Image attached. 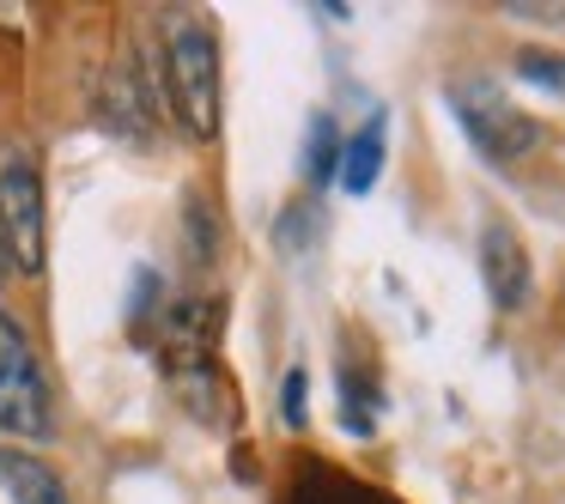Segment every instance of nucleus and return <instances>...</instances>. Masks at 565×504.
Here are the masks:
<instances>
[{
	"label": "nucleus",
	"mask_w": 565,
	"mask_h": 504,
	"mask_svg": "<svg viewBox=\"0 0 565 504\" xmlns=\"http://www.w3.org/2000/svg\"><path fill=\"white\" fill-rule=\"evenodd\" d=\"M383 135H390V122H383V116H371V122L341 147V171H334V176H341L347 195H365V189L377 183V171H383Z\"/></svg>",
	"instance_id": "nucleus-7"
},
{
	"label": "nucleus",
	"mask_w": 565,
	"mask_h": 504,
	"mask_svg": "<svg viewBox=\"0 0 565 504\" xmlns=\"http://www.w3.org/2000/svg\"><path fill=\"white\" fill-rule=\"evenodd\" d=\"M0 237H7V256L19 274L43 268V176L31 164L25 147H0Z\"/></svg>",
	"instance_id": "nucleus-4"
},
{
	"label": "nucleus",
	"mask_w": 565,
	"mask_h": 504,
	"mask_svg": "<svg viewBox=\"0 0 565 504\" xmlns=\"http://www.w3.org/2000/svg\"><path fill=\"white\" fill-rule=\"evenodd\" d=\"M450 104H456V122L468 128V140H475L487 159H499V164L529 159V152L547 140V128H541L529 110H516L492 79H456Z\"/></svg>",
	"instance_id": "nucleus-2"
},
{
	"label": "nucleus",
	"mask_w": 565,
	"mask_h": 504,
	"mask_svg": "<svg viewBox=\"0 0 565 504\" xmlns=\"http://www.w3.org/2000/svg\"><path fill=\"white\" fill-rule=\"evenodd\" d=\"M480 280H487V292H492V304H499V310H523L529 304L535 268H529L523 237H516L504 219L480 225Z\"/></svg>",
	"instance_id": "nucleus-5"
},
{
	"label": "nucleus",
	"mask_w": 565,
	"mask_h": 504,
	"mask_svg": "<svg viewBox=\"0 0 565 504\" xmlns=\"http://www.w3.org/2000/svg\"><path fill=\"white\" fill-rule=\"evenodd\" d=\"M0 431L50 438V377H43L25 329L7 310H0Z\"/></svg>",
	"instance_id": "nucleus-3"
},
{
	"label": "nucleus",
	"mask_w": 565,
	"mask_h": 504,
	"mask_svg": "<svg viewBox=\"0 0 565 504\" xmlns=\"http://www.w3.org/2000/svg\"><path fill=\"white\" fill-rule=\"evenodd\" d=\"M280 419L286 426H305V371H292V377H286V389H280Z\"/></svg>",
	"instance_id": "nucleus-10"
},
{
	"label": "nucleus",
	"mask_w": 565,
	"mask_h": 504,
	"mask_svg": "<svg viewBox=\"0 0 565 504\" xmlns=\"http://www.w3.org/2000/svg\"><path fill=\"white\" fill-rule=\"evenodd\" d=\"M329 504H383L377 492H365V486H347V480H334L329 486Z\"/></svg>",
	"instance_id": "nucleus-11"
},
{
	"label": "nucleus",
	"mask_w": 565,
	"mask_h": 504,
	"mask_svg": "<svg viewBox=\"0 0 565 504\" xmlns=\"http://www.w3.org/2000/svg\"><path fill=\"white\" fill-rule=\"evenodd\" d=\"M516 74H523L529 86H547V92H565V62H559V55H541V50H523V55H516Z\"/></svg>",
	"instance_id": "nucleus-9"
},
{
	"label": "nucleus",
	"mask_w": 565,
	"mask_h": 504,
	"mask_svg": "<svg viewBox=\"0 0 565 504\" xmlns=\"http://www.w3.org/2000/svg\"><path fill=\"white\" fill-rule=\"evenodd\" d=\"M334 171H341V135H334L329 116H317V128H310V176L329 183Z\"/></svg>",
	"instance_id": "nucleus-8"
},
{
	"label": "nucleus",
	"mask_w": 565,
	"mask_h": 504,
	"mask_svg": "<svg viewBox=\"0 0 565 504\" xmlns=\"http://www.w3.org/2000/svg\"><path fill=\"white\" fill-rule=\"evenodd\" d=\"M164 92H171L177 122L195 140L220 135V43L201 19H171L164 37Z\"/></svg>",
	"instance_id": "nucleus-1"
},
{
	"label": "nucleus",
	"mask_w": 565,
	"mask_h": 504,
	"mask_svg": "<svg viewBox=\"0 0 565 504\" xmlns=\"http://www.w3.org/2000/svg\"><path fill=\"white\" fill-rule=\"evenodd\" d=\"M0 268H13V256H7V237H0Z\"/></svg>",
	"instance_id": "nucleus-12"
},
{
	"label": "nucleus",
	"mask_w": 565,
	"mask_h": 504,
	"mask_svg": "<svg viewBox=\"0 0 565 504\" xmlns=\"http://www.w3.org/2000/svg\"><path fill=\"white\" fill-rule=\"evenodd\" d=\"M0 486L13 504H67L62 474L43 468L38 455H19V450H0Z\"/></svg>",
	"instance_id": "nucleus-6"
}]
</instances>
